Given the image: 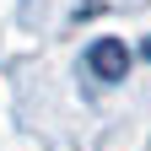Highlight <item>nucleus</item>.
I'll list each match as a JSON object with an SVG mask.
<instances>
[{
    "label": "nucleus",
    "mask_w": 151,
    "mask_h": 151,
    "mask_svg": "<svg viewBox=\"0 0 151 151\" xmlns=\"http://www.w3.org/2000/svg\"><path fill=\"white\" fill-rule=\"evenodd\" d=\"M86 70L97 76V81H124V70H129V54L119 38H97V43L86 49Z\"/></svg>",
    "instance_id": "obj_1"
},
{
    "label": "nucleus",
    "mask_w": 151,
    "mask_h": 151,
    "mask_svg": "<svg viewBox=\"0 0 151 151\" xmlns=\"http://www.w3.org/2000/svg\"><path fill=\"white\" fill-rule=\"evenodd\" d=\"M146 60H151V38H146Z\"/></svg>",
    "instance_id": "obj_2"
}]
</instances>
